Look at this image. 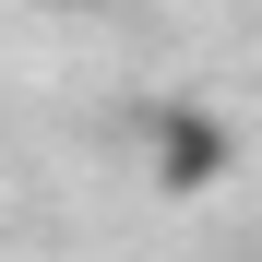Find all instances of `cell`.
I'll return each mask as SVG.
<instances>
[{
    "label": "cell",
    "mask_w": 262,
    "mask_h": 262,
    "mask_svg": "<svg viewBox=\"0 0 262 262\" xmlns=\"http://www.w3.org/2000/svg\"><path fill=\"white\" fill-rule=\"evenodd\" d=\"M131 155H143V179L167 203H203V191L238 179V131H227V107H203V96H155L143 119H131Z\"/></svg>",
    "instance_id": "1"
}]
</instances>
